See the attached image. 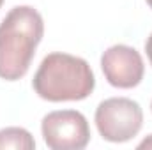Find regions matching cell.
Listing matches in <instances>:
<instances>
[{"mask_svg":"<svg viewBox=\"0 0 152 150\" xmlns=\"http://www.w3.org/2000/svg\"><path fill=\"white\" fill-rule=\"evenodd\" d=\"M138 149H152V134L147 138V140H143V141L138 145Z\"/></svg>","mask_w":152,"mask_h":150,"instance_id":"cell-8","label":"cell"},{"mask_svg":"<svg viewBox=\"0 0 152 150\" xmlns=\"http://www.w3.org/2000/svg\"><path fill=\"white\" fill-rule=\"evenodd\" d=\"M0 149L34 150L36 141L32 134L23 127H5L0 131Z\"/></svg>","mask_w":152,"mask_h":150,"instance_id":"cell-6","label":"cell"},{"mask_svg":"<svg viewBox=\"0 0 152 150\" xmlns=\"http://www.w3.org/2000/svg\"><path fill=\"white\" fill-rule=\"evenodd\" d=\"M151 108H152V104H151Z\"/></svg>","mask_w":152,"mask_h":150,"instance_id":"cell-11","label":"cell"},{"mask_svg":"<svg viewBox=\"0 0 152 150\" xmlns=\"http://www.w3.org/2000/svg\"><path fill=\"white\" fill-rule=\"evenodd\" d=\"M145 51H147V57H149V60H151V66H152V34L149 36L147 42H145Z\"/></svg>","mask_w":152,"mask_h":150,"instance_id":"cell-7","label":"cell"},{"mask_svg":"<svg viewBox=\"0 0 152 150\" xmlns=\"http://www.w3.org/2000/svg\"><path fill=\"white\" fill-rule=\"evenodd\" d=\"M2 4H4V0H0V7H2Z\"/></svg>","mask_w":152,"mask_h":150,"instance_id":"cell-10","label":"cell"},{"mask_svg":"<svg viewBox=\"0 0 152 150\" xmlns=\"http://www.w3.org/2000/svg\"><path fill=\"white\" fill-rule=\"evenodd\" d=\"M44 34L42 16L30 5L12 7L0 23V78L16 81L28 73Z\"/></svg>","mask_w":152,"mask_h":150,"instance_id":"cell-1","label":"cell"},{"mask_svg":"<svg viewBox=\"0 0 152 150\" xmlns=\"http://www.w3.org/2000/svg\"><path fill=\"white\" fill-rule=\"evenodd\" d=\"M101 69L108 83L117 88H133L140 85L145 73L142 55L126 44H115L103 53Z\"/></svg>","mask_w":152,"mask_h":150,"instance_id":"cell-5","label":"cell"},{"mask_svg":"<svg viewBox=\"0 0 152 150\" xmlns=\"http://www.w3.org/2000/svg\"><path fill=\"white\" fill-rule=\"evenodd\" d=\"M32 87L44 101H81L94 92L96 78L87 60L67 53H50L42 58Z\"/></svg>","mask_w":152,"mask_h":150,"instance_id":"cell-2","label":"cell"},{"mask_svg":"<svg viewBox=\"0 0 152 150\" xmlns=\"http://www.w3.org/2000/svg\"><path fill=\"white\" fill-rule=\"evenodd\" d=\"M41 131L51 150H81L90 141L88 122L76 110L48 113L42 118Z\"/></svg>","mask_w":152,"mask_h":150,"instance_id":"cell-4","label":"cell"},{"mask_svg":"<svg viewBox=\"0 0 152 150\" xmlns=\"http://www.w3.org/2000/svg\"><path fill=\"white\" fill-rule=\"evenodd\" d=\"M147 4H149V5H151V9H152V0H147Z\"/></svg>","mask_w":152,"mask_h":150,"instance_id":"cell-9","label":"cell"},{"mask_svg":"<svg viewBox=\"0 0 152 150\" xmlns=\"http://www.w3.org/2000/svg\"><path fill=\"white\" fill-rule=\"evenodd\" d=\"M143 124L140 104L127 97H112L103 101L96 110V125L99 134L112 143L133 140Z\"/></svg>","mask_w":152,"mask_h":150,"instance_id":"cell-3","label":"cell"}]
</instances>
